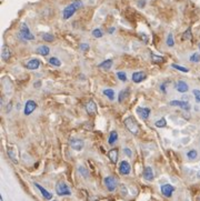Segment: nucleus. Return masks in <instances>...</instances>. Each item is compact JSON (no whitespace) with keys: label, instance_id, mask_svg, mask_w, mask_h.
<instances>
[{"label":"nucleus","instance_id":"33","mask_svg":"<svg viewBox=\"0 0 200 201\" xmlns=\"http://www.w3.org/2000/svg\"><path fill=\"white\" fill-rule=\"evenodd\" d=\"M16 152H13V151H11V147H9V148H8V156H9V158L11 160H12L13 162H15V163H17V159H16Z\"/></svg>","mask_w":200,"mask_h":201},{"label":"nucleus","instance_id":"43","mask_svg":"<svg viewBox=\"0 0 200 201\" xmlns=\"http://www.w3.org/2000/svg\"><path fill=\"white\" fill-rule=\"evenodd\" d=\"M115 33V28H110L109 29V33Z\"/></svg>","mask_w":200,"mask_h":201},{"label":"nucleus","instance_id":"25","mask_svg":"<svg viewBox=\"0 0 200 201\" xmlns=\"http://www.w3.org/2000/svg\"><path fill=\"white\" fill-rule=\"evenodd\" d=\"M128 91H129V89L127 90H121V91L119 92V94H118V101L121 103V102L123 101V100L126 99V97L128 96Z\"/></svg>","mask_w":200,"mask_h":201},{"label":"nucleus","instance_id":"23","mask_svg":"<svg viewBox=\"0 0 200 201\" xmlns=\"http://www.w3.org/2000/svg\"><path fill=\"white\" fill-rule=\"evenodd\" d=\"M103 94H105L109 100H111V101L115 99V91H113L112 89H105L103 90Z\"/></svg>","mask_w":200,"mask_h":201},{"label":"nucleus","instance_id":"22","mask_svg":"<svg viewBox=\"0 0 200 201\" xmlns=\"http://www.w3.org/2000/svg\"><path fill=\"white\" fill-rule=\"evenodd\" d=\"M118 140V133L116 130H112V131H110L109 133V138H108V143L109 144H113L116 141Z\"/></svg>","mask_w":200,"mask_h":201},{"label":"nucleus","instance_id":"45","mask_svg":"<svg viewBox=\"0 0 200 201\" xmlns=\"http://www.w3.org/2000/svg\"><path fill=\"white\" fill-rule=\"evenodd\" d=\"M199 201H200V197H199Z\"/></svg>","mask_w":200,"mask_h":201},{"label":"nucleus","instance_id":"18","mask_svg":"<svg viewBox=\"0 0 200 201\" xmlns=\"http://www.w3.org/2000/svg\"><path fill=\"white\" fill-rule=\"evenodd\" d=\"M35 186L37 187L38 189H39V191L41 192V194H42V197L45 199H47V200H50V199L52 198V194L50 193L49 191H48V190H46L45 188H43V187H41L40 186L39 183H37V182H35Z\"/></svg>","mask_w":200,"mask_h":201},{"label":"nucleus","instance_id":"39","mask_svg":"<svg viewBox=\"0 0 200 201\" xmlns=\"http://www.w3.org/2000/svg\"><path fill=\"white\" fill-rule=\"evenodd\" d=\"M123 152H125V154H127L129 158H131V157H132V151H131L129 148H123Z\"/></svg>","mask_w":200,"mask_h":201},{"label":"nucleus","instance_id":"35","mask_svg":"<svg viewBox=\"0 0 200 201\" xmlns=\"http://www.w3.org/2000/svg\"><path fill=\"white\" fill-rule=\"evenodd\" d=\"M171 67H172L173 69H177V70H179V71H182V72H188V71H189V69H188V68L181 67V66L176 65V63H172V65H171Z\"/></svg>","mask_w":200,"mask_h":201},{"label":"nucleus","instance_id":"42","mask_svg":"<svg viewBox=\"0 0 200 201\" xmlns=\"http://www.w3.org/2000/svg\"><path fill=\"white\" fill-rule=\"evenodd\" d=\"M139 3V5H138V6H139L140 8L145 7V5H146V0H139V3Z\"/></svg>","mask_w":200,"mask_h":201},{"label":"nucleus","instance_id":"4","mask_svg":"<svg viewBox=\"0 0 200 201\" xmlns=\"http://www.w3.org/2000/svg\"><path fill=\"white\" fill-rule=\"evenodd\" d=\"M56 192L58 196H70L71 191H70L69 187L67 186V183L63 181H58L56 184Z\"/></svg>","mask_w":200,"mask_h":201},{"label":"nucleus","instance_id":"20","mask_svg":"<svg viewBox=\"0 0 200 201\" xmlns=\"http://www.w3.org/2000/svg\"><path fill=\"white\" fill-rule=\"evenodd\" d=\"M49 52H50V49L47 46H40V47L37 48V50H36V53H37V55L43 56V57L49 55Z\"/></svg>","mask_w":200,"mask_h":201},{"label":"nucleus","instance_id":"5","mask_svg":"<svg viewBox=\"0 0 200 201\" xmlns=\"http://www.w3.org/2000/svg\"><path fill=\"white\" fill-rule=\"evenodd\" d=\"M103 183H105L106 188L108 189V191L113 192L117 188V180L113 178L112 176H108L103 179Z\"/></svg>","mask_w":200,"mask_h":201},{"label":"nucleus","instance_id":"6","mask_svg":"<svg viewBox=\"0 0 200 201\" xmlns=\"http://www.w3.org/2000/svg\"><path fill=\"white\" fill-rule=\"evenodd\" d=\"M69 146L72 148L76 151H81L83 149V146H85V142L81 139H78V138H73L69 141Z\"/></svg>","mask_w":200,"mask_h":201},{"label":"nucleus","instance_id":"3","mask_svg":"<svg viewBox=\"0 0 200 201\" xmlns=\"http://www.w3.org/2000/svg\"><path fill=\"white\" fill-rule=\"evenodd\" d=\"M18 37H20L21 39H23V40H35V36L30 33L29 28H28V26L26 25V23H21Z\"/></svg>","mask_w":200,"mask_h":201},{"label":"nucleus","instance_id":"21","mask_svg":"<svg viewBox=\"0 0 200 201\" xmlns=\"http://www.w3.org/2000/svg\"><path fill=\"white\" fill-rule=\"evenodd\" d=\"M112 65H113V61L111 59L105 60V61L101 62L99 65V68H101V69H103V70H110L111 67H112Z\"/></svg>","mask_w":200,"mask_h":201},{"label":"nucleus","instance_id":"15","mask_svg":"<svg viewBox=\"0 0 200 201\" xmlns=\"http://www.w3.org/2000/svg\"><path fill=\"white\" fill-rule=\"evenodd\" d=\"M10 57H11V50L7 45H3L2 50H1V58H2L3 61H8Z\"/></svg>","mask_w":200,"mask_h":201},{"label":"nucleus","instance_id":"29","mask_svg":"<svg viewBox=\"0 0 200 201\" xmlns=\"http://www.w3.org/2000/svg\"><path fill=\"white\" fill-rule=\"evenodd\" d=\"M53 39H55V37L51 33H42V40H45V41L52 42Z\"/></svg>","mask_w":200,"mask_h":201},{"label":"nucleus","instance_id":"16","mask_svg":"<svg viewBox=\"0 0 200 201\" xmlns=\"http://www.w3.org/2000/svg\"><path fill=\"white\" fill-rule=\"evenodd\" d=\"M118 157H119L118 149H111V150H109V151H108V158H109L110 161L112 162V163H117Z\"/></svg>","mask_w":200,"mask_h":201},{"label":"nucleus","instance_id":"17","mask_svg":"<svg viewBox=\"0 0 200 201\" xmlns=\"http://www.w3.org/2000/svg\"><path fill=\"white\" fill-rule=\"evenodd\" d=\"M176 89H177L179 92H181V93H185V92L188 91L189 87H188V84L186 83L185 81H182V80H179V81L176 83Z\"/></svg>","mask_w":200,"mask_h":201},{"label":"nucleus","instance_id":"30","mask_svg":"<svg viewBox=\"0 0 200 201\" xmlns=\"http://www.w3.org/2000/svg\"><path fill=\"white\" fill-rule=\"evenodd\" d=\"M189 60H190L191 62H195V63L199 62V61H200V53H198V52H195V53H192Z\"/></svg>","mask_w":200,"mask_h":201},{"label":"nucleus","instance_id":"38","mask_svg":"<svg viewBox=\"0 0 200 201\" xmlns=\"http://www.w3.org/2000/svg\"><path fill=\"white\" fill-rule=\"evenodd\" d=\"M192 92H193V96H195L196 100H197L198 102H200V90H198V89H195Z\"/></svg>","mask_w":200,"mask_h":201},{"label":"nucleus","instance_id":"8","mask_svg":"<svg viewBox=\"0 0 200 201\" xmlns=\"http://www.w3.org/2000/svg\"><path fill=\"white\" fill-rule=\"evenodd\" d=\"M130 171H131V166H130V163L128 161H126V160H123V161L120 162L119 164V172L121 174H123V176H128V174L130 173Z\"/></svg>","mask_w":200,"mask_h":201},{"label":"nucleus","instance_id":"10","mask_svg":"<svg viewBox=\"0 0 200 201\" xmlns=\"http://www.w3.org/2000/svg\"><path fill=\"white\" fill-rule=\"evenodd\" d=\"M170 106H172V107H180L182 108L183 110H189L190 109V104L188 101H181V100H172V101H170Z\"/></svg>","mask_w":200,"mask_h":201},{"label":"nucleus","instance_id":"2","mask_svg":"<svg viewBox=\"0 0 200 201\" xmlns=\"http://www.w3.org/2000/svg\"><path fill=\"white\" fill-rule=\"evenodd\" d=\"M125 126H126V128H127L132 134H135V136H137V134L139 133V126H138V122L136 121L131 116H129V117H127L125 119Z\"/></svg>","mask_w":200,"mask_h":201},{"label":"nucleus","instance_id":"11","mask_svg":"<svg viewBox=\"0 0 200 201\" xmlns=\"http://www.w3.org/2000/svg\"><path fill=\"white\" fill-rule=\"evenodd\" d=\"M85 108L86 110H87V112L89 114H96L97 113V104L95 103V101H92V100H90V101H88L87 103L85 104Z\"/></svg>","mask_w":200,"mask_h":201},{"label":"nucleus","instance_id":"27","mask_svg":"<svg viewBox=\"0 0 200 201\" xmlns=\"http://www.w3.org/2000/svg\"><path fill=\"white\" fill-rule=\"evenodd\" d=\"M49 63L51 66H55V67H60V66H61V61H60L57 57L49 58Z\"/></svg>","mask_w":200,"mask_h":201},{"label":"nucleus","instance_id":"9","mask_svg":"<svg viewBox=\"0 0 200 201\" xmlns=\"http://www.w3.org/2000/svg\"><path fill=\"white\" fill-rule=\"evenodd\" d=\"M36 109H37V103H36V101H33V100H28L25 106V114L26 116H29V114L32 113Z\"/></svg>","mask_w":200,"mask_h":201},{"label":"nucleus","instance_id":"19","mask_svg":"<svg viewBox=\"0 0 200 201\" xmlns=\"http://www.w3.org/2000/svg\"><path fill=\"white\" fill-rule=\"evenodd\" d=\"M150 111H151V110H150L149 108H137V112L140 114V117L145 120L149 118Z\"/></svg>","mask_w":200,"mask_h":201},{"label":"nucleus","instance_id":"40","mask_svg":"<svg viewBox=\"0 0 200 201\" xmlns=\"http://www.w3.org/2000/svg\"><path fill=\"white\" fill-rule=\"evenodd\" d=\"M80 49L82 50V51H87V50L89 49V45H88V43H81V45H80Z\"/></svg>","mask_w":200,"mask_h":201},{"label":"nucleus","instance_id":"34","mask_svg":"<svg viewBox=\"0 0 200 201\" xmlns=\"http://www.w3.org/2000/svg\"><path fill=\"white\" fill-rule=\"evenodd\" d=\"M78 170H79L80 174H82L85 178H88V177H89V172H88V170L85 168V167H79V168H78Z\"/></svg>","mask_w":200,"mask_h":201},{"label":"nucleus","instance_id":"41","mask_svg":"<svg viewBox=\"0 0 200 201\" xmlns=\"http://www.w3.org/2000/svg\"><path fill=\"white\" fill-rule=\"evenodd\" d=\"M166 86H167V82H163V83L160 86V89H161V91H162L163 93H166Z\"/></svg>","mask_w":200,"mask_h":201},{"label":"nucleus","instance_id":"36","mask_svg":"<svg viewBox=\"0 0 200 201\" xmlns=\"http://www.w3.org/2000/svg\"><path fill=\"white\" fill-rule=\"evenodd\" d=\"M117 77L119 78V80H121V81H127V75H126V72L118 71L117 72Z\"/></svg>","mask_w":200,"mask_h":201},{"label":"nucleus","instance_id":"37","mask_svg":"<svg viewBox=\"0 0 200 201\" xmlns=\"http://www.w3.org/2000/svg\"><path fill=\"white\" fill-rule=\"evenodd\" d=\"M92 36L95 38H101L103 36V33L100 29H95L92 30Z\"/></svg>","mask_w":200,"mask_h":201},{"label":"nucleus","instance_id":"44","mask_svg":"<svg viewBox=\"0 0 200 201\" xmlns=\"http://www.w3.org/2000/svg\"><path fill=\"white\" fill-rule=\"evenodd\" d=\"M197 177H198V178H199V179H200V170H199V171H198V172H197Z\"/></svg>","mask_w":200,"mask_h":201},{"label":"nucleus","instance_id":"1","mask_svg":"<svg viewBox=\"0 0 200 201\" xmlns=\"http://www.w3.org/2000/svg\"><path fill=\"white\" fill-rule=\"evenodd\" d=\"M81 7H82V3H81L80 0H75V1H72L69 6H67V7L63 9V11H62L63 19L67 20V19H69V18H71L73 15H75L76 11H77L78 9H80Z\"/></svg>","mask_w":200,"mask_h":201},{"label":"nucleus","instance_id":"31","mask_svg":"<svg viewBox=\"0 0 200 201\" xmlns=\"http://www.w3.org/2000/svg\"><path fill=\"white\" fill-rule=\"evenodd\" d=\"M167 46L168 47H173L175 46V41H173V36H172V33H169L168 35V37H167Z\"/></svg>","mask_w":200,"mask_h":201},{"label":"nucleus","instance_id":"7","mask_svg":"<svg viewBox=\"0 0 200 201\" xmlns=\"http://www.w3.org/2000/svg\"><path fill=\"white\" fill-rule=\"evenodd\" d=\"M160 190H161V193H162L163 196L167 197V198H170V197L172 196L173 192H175L176 188L173 186H171V184L167 183V184H163V186H161Z\"/></svg>","mask_w":200,"mask_h":201},{"label":"nucleus","instance_id":"12","mask_svg":"<svg viewBox=\"0 0 200 201\" xmlns=\"http://www.w3.org/2000/svg\"><path fill=\"white\" fill-rule=\"evenodd\" d=\"M143 178L146 179V180H148V181H151V180H153V178H155V174H153V170L151 167H146L145 169H143Z\"/></svg>","mask_w":200,"mask_h":201},{"label":"nucleus","instance_id":"24","mask_svg":"<svg viewBox=\"0 0 200 201\" xmlns=\"http://www.w3.org/2000/svg\"><path fill=\"white\" fill-rule=\"evenodd\" d=\"M151 60H152L153 63H162L165 62V58L161 57V56H157V55H151Z\"/></svg>","mask_w":200,"mask_h":201},{"label":"nucleus","instance_id":"28","mask_svg":"<svg viewBox=\"0 0 200 201\" xmlns=\"http://www.w3.org/2000/svg\"><path fill=\"white\" fill-rule=\"evenodd\" d=\"M156 127H158V128H165L166 126H167V121H166L165 118H161L160 120H158V121H156Z\"/></svg>","mask_w":200,"mask_h":201},{"label":"nucleus","instance_id":"32","mask_svg":"<svg viewBox=\"0 0 200 201\" xmlns=\"http://www.w3.org/2000/svg\"><path fill=\"white\" fill-rule=\"evenodd\" d=\"M192 39V35H191V30L187 29L185 31V33L182 35V40H191Z\"/></svg>","mask_w":200,"mask_h":201},{"label":"nucleus","instance_id":"13","mask_svg":"<svg viewBox=\"0 0 200 201\" xmlns=\"http://www.w3.org/2000/svg\"><path fill=\"white\" fill-rule=\"evenodd\" d=\"M143 79H146V73L143 71H137L133 72L132 75V81L135 83H140Z\"/></svg>","mask_w":200,"mask_h":201},{"label":"nucleus","instance_id":"26","mask_svg":"<svg viewBox=\"0 0 200 201\" xmlns=\"http://www.w3.org/2000/svg\"><path fill=\"white\" fill-rule=\"evenodd\" d=\"M197 157H198L197 150L192 149V150H190V151L187 152V158H188L189 160H195V159H197Z\"/></svg>","mask_w":200,"mask_h":201},{"label":"nucleus","instance_id":"14","mask_svg":"<svg viewBox=\"0 0 200 201\" xmlns=\"http://www.w3.org/2000/svg\"><path fill=\"white\" fill-rule=\"evenodd\" d=\"M40 61L38 59H31L27 62V65H26V68L29 70H37L38 68L40 67Z\"/></svg>","mask_w":200,"mask_h":201}]
</instances>
